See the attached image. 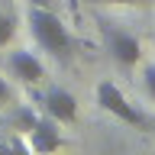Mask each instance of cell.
I'll list each match as a JSON object with an SVG mask.
<instances>
[{
	"instance_id": "3957f363",
	"label": "cell",
	"mask_w": 155,
	"mask_h": 155,
	"mask_svg": "<svg viewBox=\"0 0 155 155\" xmlns=\"http://www.w3.org/2000/svg\"><path fill=\"white\" fill-rule=\"evenodd\" d=\"M97 26H100L104 45H107V52H110V58H113L116 65H120V68L139 65V58H142V45H139V39H136L133 32H126L123 26H116V23H110V19H100Z\"/></svg>"
},
{
	"instance_id": "6da1fadb",
	"label": "cell",
	"mask_w": 155,
	"mask_h": 155,
	"mask_svg": "<svg viewBox=\"0 0 155 155\" xmlns=\"http://www.w3.org/2000/svg\"><path fill=\"white\" fill-rule=\"evenodd\" d=\"M26 26H29L32 42L42 52H48L58 61H71V55H74V36L68 32L65 19L55 13V7H36V3H29L26 7Z\"/></svg>"
},
{
	"instance_id": "277c9868",
	"label": "cell",
	"mask_w": 155,
	"mask_h": 155,
	"mask_svg": "<svg viewBox=\"0 0 155 155\" xmlns=\"http://www.w3.org/2000/svg\"><path fill=\"white\" fill-rule=\"evenodd\" d=\"M39 107H42V113L52 116L55 123H74L78 120V100L71 91H65V87H48L45 94L39 97Z\"/></svg>"
},
{
	"instance_id": "7c38bea8",
	"label": "cell",
	"mask_w": 155,
	"mask_h": 155,
	"mask_svg": "<svg viewBox=\"0 0 155 155\" xmlns=\"http://www.w3.org/2000/svg\"><path fill=\"white\" fill-rule=\"evenodd\" d=\"M26 3H36V7H55V0H26Z\"/></svg>"
},
{
	"instance_id": "30bf717a",
	"label": "cell",
	"mask_w": 155,
	"mask_h": 155,
	"mask_svg": "<svg viewBox=\"0 0 155 155\" xmlns=\"http://www.w3.org/2000/svg\"><path fill=\"white\" fill-rule=\"evenodd\" d=\"M142 84H145V94L155 100V61H149V65H145V71H142Z\"/></svg>"
},
{
	"instance_id": "8992f818",
	"label": "cell",
	"mask_w": 155,
	"mask_h": 155,
	"mask_svg": "<svg viewBox=\"0 0 155 155\" xmlns=\"http://www.w3.org/2000/svg\"><path fill=\"white\" fill-rule=\"evenodd\" d=\"M7 71L16 78L19 84H29V87L45 81V65H42L32 52H26V48H19V52H10V55H7Z\"/></svg>"
},
{
	"instance_id": "5b68a950",
	"label": "cell",
	"mask_w": 155,
	"mask_h": 155,
	"mask_svg": "<svg viewBox=\"0 0 155 155\" xmlns=\"http://www.w3.org/2000/svg\"><path fill=\"white\" fill-rule=\"evenodd\" d=\"M26 145L32 149V152H55V149H61L65 145V139H61V133H58V123L52 120V116H36L32 120V126L26 129Z\"/></svg>"
},
{
	"instance_id": "52a82bcc",
	"label": "cell",
	"mask_w": 155,
	"mask_h": 155,
	"mask_svg": "<svg viewBox=\"0 0 155 155\" xmlns=\"http://www.w3.org/2000/svg\"><path fill=\"white\" fill-rule=\"evenodd\" d=\"M36 110L32 107H16L13 113H10V120H3V126H10V129H16V133H26L29 126H32V120H36Z\"/></svg>"
},
{
	"instance_id": "8fae6325",
	"label": "cell",
	"mask_w": 155,
	"mask_h": 155,
	"mask_svg": "<svg viewBox=\"0 0 155 155\" xmlns=\"http://www.w3.org/2000/svg\"><path fill=\"white\" fill-rule=\"evenodd\" d=\"M91 3H113V7H152L155 0H91Z\"/></svg>"
},
{
	"instance_id": "7a4b0ae2",
	"label": "cell",
	"mask_w": 155,
	"mask_h": 155,
	"mask_svg": "<svg viewBox=\"0 0 155 155\" xmlns=\"http://www.w3.org/2000/svg\"><path fill=\"white\" fill-rule=\"evenodd\" d=\"M94 94H97V107H100V110H107L110 116H116V120H123V123L136 126V129H142V133H155V120H152L149 113H142L136 104H129V100H126V94L113 84V81H110V78L97 84Z\"/></svg>"
},
{
	"instance_id": "9c48e42d",
	"label": "cell",
	"mask_w": 155,
	"mask_h": 155,
	"mask_svg": "<svg viewBox=\"0 0 155 155\" xmlns=\"http://www.w3.org/2000/svg\"><path fill=\"white\" fill-rule=\"evenodd\" d=\"M13 100H16V94H13V87L7 84V78L0 74V110H7V107H13Z\"/></svg>"
},
{
	"instance_id": "ba28073f",
	"label": "cell",
	"mask_w": 155,
	"mask_h": 155,
	"mask_svg": "<svg viewBox=\"0 0 155 155\" xmlns=\"http://www.w3.org/2000/svg\"><path fill=\"white\" fill-rule=\"evenodd\" d=\"M13 36H16V23H13V16H7V13L0 10V48L10 45Z\"/></svg>"
}]
</instances>
